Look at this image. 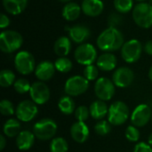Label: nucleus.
<instances>
[{
	"instance_id": "obj_30",
	"label": "nucleus",
	"mask_w": 152,
	"mask_h": 152,
	"mask_svg": "<svg viewBox=\"0 0 152 152\" xmlns=\"http://www.w3.org/2000/svg\"><path fill=\"white\" fill-rule=\"evenodd\" d=\"M95 133L100 136H105L111 131V124L107 120H100L94 126Z\"/></svg>"
},
{
	"instance_id": "obj_23",
	"label": "nucleus",
	"mask_w": 152,
	"mask_h": 152,
	"mask_svg": "<svg viewBox=\"0 0 152 152\" xmlns=\"http://www.w3.org/2000/svg\"><path fill=\"white\" fill-rule=\"evenodd\" d=\"M71 41L67 37H59L53 45L54 53L60 57L67 56L71 50Z\"/></svg>"
},
{
	"instance_id": "obj_12",
	"label": "nucleus",
	"mask_w": 152,
	"mask_h": 152,
	"mask_svg": "<svg viewBox=\"0 0 152 152\" xmlns=\"http://www.w3.org/2000/svg\"><path fill=\"white\" fill-rule=\"evenodd\" d=\"M29 94L31 101L38 105L46 103L50 99V90L42 81H37L31 85Z\"/></svg>"
},
{
	"instance_id": "obj_1",
	"label": "nucleus",
	"mask_w": 152,
	"mask_h": 152,
	"mask_svg": "<svg viewBox=\"0 0 152 152\" xmlns=\"http://www.w3.org/2000/svg\"><path fill=\"white\" fill-rule=\"evenodd\" d=\"M98 47L104 52H113L122 48L124 37L122 33L117 28H108L103 30L97 38Z\"/></svg>"
},
{
	"instance_id": "obj_11",
	"label": "nucleus",
	"mask_w": 152,
	"mask_h": 152,
	"mask_svg": "<svg viewBox=\"0 0 152 152\" xmlns=\"http://www.w3.org/2000/svg\"><path fill=\"white\" fill-rule=\"evenodd\" d=\"M37 104L33 101L24 100L20 102L15 110V115L18 120L21 122H29L33 120L38 113Z\"/></svg>"
},
{
	"instance_id": "obj_6",
	"label": "nucleus",
	"mask_w": 152,
	"mask_h": 152,
	"mask_svg": "<svg viewBox=\"0 0 152 152\" xmlns=\"http://www.w3.org/2000/svg\"><path fill=\"white\" fill-rule=\"evenodd\" d=\"M74 57L77 62L81 65H92L97 61V51L95 47L89 43L81 44L77 47L74 53Z\"/></svg>"
},
{
	"instance_id": "obj_44",
	"label": "nucleus",
	"mask_w": 152,
	"mask_h": 152,
	"mask_svg": "<svg viewBox=\"0 0 152 152\" xmlns=\"http://www.w3.org/2000/svg\"><path fill=\"white\" fill-rule=\"evenodd\" d=\"M59 1H61V2H65V3H66V2H69L70 0H59Z\"/></svg>"
},
{
	"instance_id": "obj_27",
	"label": "nucleus",
	"mask_w": 152,
	"mask_h": 152,
	"mask_svg": "<svg viewBox=\"0 0 152 152\" xmlns=\"http://www.w3.org/2000/svg\"><path fill=\"white\" fill-rule=\"evenodd\" d=\"M69 145L67 141L62 137H56L52 139L50 143L51 152H68Z\"/></svg>"
},
{
	"instance_id": "obj_24",
	"label": "nucleus",
	"mask_w": 152,
	"mask_h": 152,
	"mask_svg": "<svg viewBox=\"0 0 152 152\" xmlns=\"http://www.w3.org/2000/svg\"><path fill=\"white\" fill-rule=\"evenodd\" d=\"M81 11H82V8L80 5H78L77 3L69 2L63 7L62 16L65 20L69 21L76 20L79 17Z\"/></svg>"
},
{
	"instance_id": "obj_40",
	"label": "nucleus",
	"mask_w": 152,
	"mask_h": 152,
	"mask_svg": "<svg viewBox=\"0 0 152 152\" xmlns=\"http://www.w3.org/2000/svg\"><path fill=\"white\" fill-rule=\"evenodd\" d=\"M144 51L147 54L152 55V40L147 41L144 45Z\"/></svg>"
},
{
	"instance_id": "obj_2",
	"label": "nucleus",
	"mask_w": 152,
	"mask_h": 152,
	"mask_svg": "<svg viewBox=\"0 0 152 152\" xmlns=\"http://www.w3.org/2000/svg\"><path fill=\"white\" fill-rule=\"evenodd\" d=\"M23 43L21 35L14 30H4L0 34V49L5 53H12L20 48Z\"/></svg>"
},
{
	"instance_id": "obj_20",
	"label": "nucleus",
	"mask_w": 152,
	"mask_h": 152,
	"mask_svg": "<svg viewBox=\"0 0 152 152\" xmlns=\"http://www.w3.org/2000/svg\"><path fill=\"white\" fill-rule=\"evenodd\" d=\"M35 134L28 130L21 131L16 137V146L20 151H28L35 142Z\"/></svg>"
},
{
	"instance_id": "obj_13",
	"label": "nucleus",
	"mask_w": 152,
	"mask_h": 152,
	"mask_svg": "<svg viewBox=\"0 0 152 152\" xmlns=\"http://www.w3.org/2000/svg\"><path fill=\"white\" fill-rule=\"evenodd\" d=\"M152 110L149 105L140 104L133 111L131 115V123L136 127L146 126L151 119Z\"/></svg>"
},
{
	"instance_id": "obj_8",
	"label": "nucleus",
	"mask_w": 152,
	"mask_h": 152,
	"mask_svg": "<svg viewBox=\"0 0 152 152\" xmlns=\"http://www.w3.org/2000/svg\"><path fill=\"white\" fill-rule=\"evenodd\" d=\"M89 88V81L82 76H73L69 77L64 86L65 94L70 97L78 96L85 94Z\"/></svg>"
},
{
	"instance_id": "obj_41",
	"label": "nucleus",
	"mask_w": 152,
	"mask_h": 152,
	"mask_svg": "<svg viewBox=\"0 0 152 152\" xmlns=\"http://www.w3.org/2000/svg\"><path fill=\"white\" fill-rule=\"evenodd\" d=\"M6 146V140L4 135H0V151H3Z\"/></svg>"
},
{
	"instance_id": "obj_3",
	"label": "nucleus",
	"mask_w": 152,
	"mask_h": 152,
	"mask_svg": "<svg viewBox=\"0 0 152 152\" xmlns=\"http://www.w3.org/2000/svg\"><path fill=\"white\" fill-rule=\"evenodd\" d=\"M57 124L51 118H42L33 126V133L40 141H48L53 139L57 132Z\"/></svg>"
},
{
	"instance_id": "obj_39",
	"label": "nucleus",
	"mask_w": 152,
	"mask_h": 152,
	"mask_svg": "<svg viewBox=\"0 0 152 152\" xmlns=\"http://www.w3.org/2000/svg\"><path fill=\"white\" fill-rule=\"evenodd\" d=\"M10 25V20L8 18L7 15H5L4 13H1L0 16V28L4 29L5 28H7Z\"/></svg>"
},
{
	"instance_id": "obj_16",
	"label": "nucleus",
	"mask_w": 152,
	"mask_h": 152,
	"mask_svg": "<svg viewBox=\"0 0 152 152\" xmlns=\"http://www.w3.org/2000/svg\"><path fill=\"white\" fill-rule=\"evenodd\" d=\"M89 127L85 122L77 121L70 127V135L77 143H84L89 137Z\"/></svg>"
},
{
	"instance_id": "obj_5",
	"label": "nucleus",
	"mask_w": 152,
	"mask_h": 152,
	"mask_svg": "<svg viewBox=\"0 0 152 152\" xmlns=\"http://www.w3.org/2000/svg\"><path fill=\"white\" fill-rule=\"evenodd\" d=\"M133 19L141 28H149L152 26V5L149 3H140L133 10Z\"/></svg>"
},
{
	"instance_id": "obj_29",
	"label": "nucleus",
	"mask_w": 152,
	"mask_h": 152,
	"mask_svg": "<svg viewBox=\"0 0 152 152\" xmlns=\"http://www.w3.org/2000/svg\"><path fill=\"white\" fill-rule=\"evenodd\" d=\"M54 66H55L56 70H58L59 72L67 73V72H69L71 70L73 65H72L71 61L69 58H67V57H60L55 61Z\"/></svg>"
},
{
	"instance_id": "obj_28",
	"label": "nucleus",
	"mask_w": 152,
	"mask_h": 152,
	"mask_svg": "<svg viewBox=\"0 0 152 152\" xmlns=\"http://www.w3.org/2000/svg\"><path fill=\"white\" fill-rule=\"evenodd\" d=\"M15 82V75L10 69H3L0 72V86L2 87H9Z\"/></svg>"
},
{
	"instance_id": "obj_36",
	"label": "nucleus",
	"mask_w": 152,
	"mask_h": 152,
	"mask_svg": "<svg viewBox=\"0 0 152 152\" xmlns=\"http://www.w3.org/2000/svg\"><path fill=\"white\" fill-rule=\"evenodd\" d=\"M126 137L131 142H135L140 139V132L134 126H129L126 130Z\"/></svg>"
},
{
	"instance_id": "obj_21",
	"label": "nucleus",
	"mask_w": 152,
	"mask_h": 152,
	"mask_svg": "<svg viewBox=\"0 0 152 152\" xmlns=\"http://www.w3.org/2000/svg\"><path fill=\"white\" fill-rule=\"evenodd\" d=\"M109 108L104 101L97 100L94 102L89 108L90 116L97 120H102L109 113Z\"/></svg>"
},
{
	"instance_id": "obj_33",
	"label": "nucleus",
	"mask_w": 152,
	"mask_h": 152,
	"mask_svg": "<svg viewBox=\"0 0 152 152\" xmlns=\"http://www.w3.org/2000/svg\"><path fill=\"white\" fill-rule=\"evenodd\" d=\"M99 76V69L97 66H94V64L86 66L84 69V77L88 81H94L97 79Z\"/></svg>"
},
{
	"instance_id": "obj_42",
	"label": "nucleus",
	"mask_w": 152,
	"mask_h": 152,
	"mask_svg": "<svg viewBox=\"0 0 152 152\" xmlns=\"http://www.w3.org/2000/svg\"><path fill=\"white\" fill-rule=\"evenodd\" d=\"M149 77H150L151 81V82H152V66H151V67L150 70H149Z\"/></svg>"
},
{
	"instance_id": "obj_37",
	"label": "nucleus",
	"mask_w": 152,
	"mask_h": 152,
	"mask_svg": "<svg viewBox=\"0 0 152 152\" xmlns=\"http://www.w3.org/2000/svg\"><path fill=\"white\" fill-rule=\"evenodd\" d=\"M118 13L113 12L109 16V25L111 28H116L118 25H119L122 22V17Z\"/></svg>"
},
{
	"instance_id": "obj_45",
	"label": "nucleus",
	"mask_w": 152,
	"mask_h": 152,
	"mask_svg": "<svg viewBox=\"0 0 152 152\" xmlns=\"http://www.w3.org/2000/svg\"><path fill=\"white\" fill-rule=\"evenodd\" d=\"M136 1H139V2H141V3H142V2H144V1H146V0H136Z\"/></svg>"
},
{
	"instance_id": "obj_7",
	"label": "nucleus",
	"mask_w": 152,
	"mask_h": 152,
	"mask_svg": "<svg viewBox=\"0 0 152 152\" xmlns=\"http://www.w3.org/2000/svg\"><path fill=\"white\" fill-rule=\"evenodd\" d=\"M14 66L20 74L29 75L36 69L35 58L30 53L27 51H20L15 56Z\"/></svg>"
},
{
	"instance_id": "obj_9",
	"label": "nucleus",
	"mask_w": 152,
	"mask_h": 152,
	"mask_svg": "<svg viewBox=\"0 0 152 152\" xmlns=\"http://www.w3.org/2000/svg\"><path fill=\"white\" fill-rule=\"evenodd\" d=\"M142 52V45L137 39H131L126 42L121 48V56L126 62L134 63L137 61Z\"/></svg>"
},
{
	"instance_id": "obj_31",
	"label": "nucleus",
	"mask_w": 152,
	"mask_h": 152,
	"mask_svg": "<svg viewBox=\"0 0 152 152\" xmlns=\"http://www.w3.org/2000/svg\"><path fill=\"white\" fill-rule=\"evenodd\" d=\"M114 6L118 12L126 13L130 12L134 6L133 0H114Z\"/></svg>"
},
{
	"instance_id": "obj_15",
	"label": "nucleus",
	"mask_w": 152,
	"mask_h": 152,
	"mask_svg": "<svg viewBox=\"0 0 152 152\" xmlns=\"http://www.w3.org/2000/svg\"><path fill=\"white\" fill-rule=\"evenodd\" d=\"M54 63L49 61H44L38 63L35 69V76L37 78L42 82L50 80L55 73Z\"/></svg>"
},
{
	"instance_id": "obj_25",
	"label": "nucleus",
	"mask_w": 152,
	"mask_h": 152,
	"mask_svg": "<svg viewBox=\"0 0 152 152\" xmlns=\"http://www.w3.org/2000/svg\"><path fill=\"white\" fill-rule=\"evenodd\" d=\"M20 123L19 120L14 118H10L5 121L3 126L4 134L8 138L17 137V135L21 132L20 131Z\"/></svg>"
},
{
	"instance_id": "obj_35",
	"label": "nucleus",
	"mask_w": 152,
	"mask_h": 152,
	"mask_svg": "<svg viewBox=\"0 0 152 152\" xmlns=\"http://www.w3.org/2000/svg\"><path fill=\"white\" fill-rule=\"evenodd\" d=\"M90 116V110L86 106H79L75 110V118L77 121L85 122Z\"/></svg>"
},
{
	"instance_id": "obj_22",
	"label": "nucleus",
	"mask_w": 152,
	"mask_h": 152,
	"mask_svg": "<svg viewBox=\"0 0 152 152\" xmlns=\"http://www.w3.org/2000/svg\"><path fill=\"white\" fill-rule=\"evenodd\" d=\"M28 0H3L4 10L12 15L21 13L27 7Z\"/></svg>"
},
{
	"instance_id": "obj_43",
	"label": "nucleus",
	"mask_w": 152,
	"mask_h": 152,
	"mask_svg": "<svg viewBox=\"0 0 152 152\" xmlns=\"http://www.w3.org/2000/svg\"><path fill=\"white\" fill-rule=\"evenodd\" d=\"M149 144L152 147V134L150 135V137H149Z\"/></svg>"
},
{
	"instance_id": "obj_32",
	"label": "nucleus",
	"mask_w": 152,
	"mask_h": 152,
	"mask_svg": "<svg viewBox=\"0 0 152 152\" xmlns=\"http://www.w3.org/2000/svg\"><path fill=\"white\" fill-rule=\"evenodd\" d=\"M13 87L18 94H23L30 91L31 85L29 84L28 80H27L26 78H19L14 82Z\"/></svg>"
},
{
	"instance_id": "obj_46",
	"label": "nucleus",
	"mask_w": 152,
	"mask_h": 152,
	"mask_svg": "<svg viewBox=\"0 0 152 152\" xmlns=\"http://www.w3.org/2000/svg\"><path fill=\"white\" fill-rule=\"evenodd\" d=\"M149 4H150L151 5H152V0H150V1H149Z\"/></svg>"
},
{
	"instance_id": "obj_38",
	"label": "nucleus",
	"mask_w": 152,
	"mask_h": 152,
	"mask_svg": "<svg viewBox=\"0 0 152 152\" xmlns=\"http://www.w3.org/2000/svg\"><path fill=\"white\" fill-rule=\"evenodd\" d=\"M134 152H152V147L146 142H139L135 145Z\"/></svg>"
},
{
	"instance_id": "obj_47",
	"label": "nucleus",
	"mask_w": 152,
	"mask_h": 152,
	"mask_svg": "<svg viewBox=\"0 0 152 152\" xmlns=\"http://www.w3.org/2000/svg\"><path fill=\"white\" fill-rule=\"evenodd\" d=\"M151 121H152V116H151Z\"/></svg>"
},
{
	"instance_id": "obj_4",
	"label": "nucleus",
	"mask_w": 152,
	"mask_h": 152,
	"mask_svg": "<svg viewBox=\"0 0 152 152\" xmlns=\"http://www.w3.org/2000/svg\"><path fill=\"white\" fill-rule=\"evenodd\" d=\"M129 118V108L123 102H115L109 108L108 121L112 126H121Z\"/></svg>"
},
{
	"instance_id": "obj_34",
	"label": "nucleus",
	"mask_w": 152,
	"mask_h": 152,
	"mask_svg": "<svg viewBox=\"0 0 152 152\" xmlns=\"http://www.w3.org/2000/svg\"><path fill=\"white\" fill-rule=\"evenodd\" d=\"M0 113L3 116H12L14 114L13 104L8 100H2L0 102Z\"/></svg>"
},
{
	"instance_id": "obj_26",
	"label": "nucleus",
	"mask_w": 152,
	"mask_h": 152,
	"mask_svg": "<svg viewBox=\"0 0 152 152\" xmlns=\"http://www.w3.org/2000/svg\"><path fill=\"white\" fill-rule=\"evenodd\" d=\"M58 108L60 111L64 115H70L76 110L75 102L73 99L69 95H64L59 100Z\"/></svg>"
},
{
	"instance_id": "obj_19",
	"label": "nucleus",
	"mask_w": 152,
	"mask_h": 152,
	"mask_svg": "<svg viewBox=\"0 0 152 152\" xmlns=\"http://www.w3.org/2000/svg\"><path fill=\"white\" fill-rule=\"evenodd\" d=\"M118 63L117 57L111 53H105L97 58L96 65L99 69L102 71H111L113 70Z\"/></svg>"
},
{
	"instance_id": "obj_14",
	"label": "nucleus",
	"mask_w": 152,
	"mask_h": 152,
	"mask_svg": "<svg viewBox=\"0 0 152 152\" xmlns=\"http://www.w3.org/2000/svg\"><path fill=\"white\" fill-rule=\"evenodd\" d=\"M134 79V71L127 67H120L117 69L112 76V81L116 86L126 88L129 86Z\"/></svg>"
},
{
	"instance_id": "obj_18",
	"label": "nucleus",
	"mask_w": 152,
	"mask_h": 152,
	"mask_svg": "<svg viewBox=\"0 0 152 152\" xmlns=\"http://www.w3.org/2000/svg\"><path fill=\"white\" fill-rule=\"evenodd\" d=\"M81 8L86 15L96 17L102 12L104 4L102 0H84Z\"/></svg>"
},
{
	"instance_id": "obj_10",
	"label": "nucleus",
	"mask_w": 152,
	"mask_h": 152,
	"mask_svg": "<svg viewBox=\"0 0 152 152\" xmlns=\"http://www.w3.org/2000/svg\"><path fill=\"white\" fill-rule=\"evenodd\" d=\"M115 84L107 77H100L94 85V93L99 100L107 102L112 99L115 94Z\"/></svg>"
},
{
	"instance_id": "obj_17",
	"label": "nucleus",
	"mask_w": 152,
	"mask_h": 152,
	"mask_svg": "<svg viewBox=\"0 0 152 152\" xmlns=\"http://www.w3.org/2000/svg\"><path fill=\"white\" fill-rule=\"evenodd\" d=\"M69 31V35L70 39L77 44H84L86 40L90 37V30L87 27L78 24L75 25L71 28H66Z\"/></svg>"
}]
</instances>
